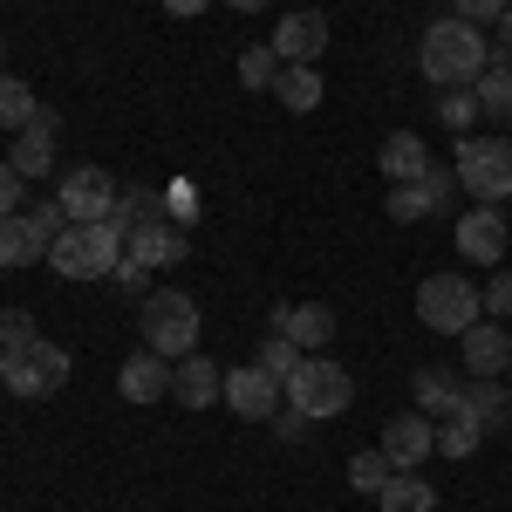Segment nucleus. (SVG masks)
Returning <instances> with one entry per match:
<instances>
[{"mask_svg": "<svg viewBox=\"0 0 512 512\" xmlns=\"http://www.w3.org/2000/svg\"><path fill=\"white\" fill-rule=\"evenodd\" d=\"M417 69H424L437 89H472V82L492 69V41H485V28L444 14V21H431V35L417 41Z\"/></svg>", "mask_w": 512, "mask_h": 512, "instance_id": "obj_1", "label": "nucleus"}, {"mask_svg": "<svg viewBox=\"0 0 512 512\" xmlns=\"http://www.w3.org/2000/svg\"><path fill=\"white\" fill-rule=\"evenodd\" d=\"M123 260V226L117 219H89V226H69V233L48 246V267L62 280H110Z\"/></svg>", "mask_w": 512, "mask_h": 512, "instance_id": "obj_2", "label": "nucleus"}, {"mask_svg": "<svg viewBox=\"0 0 512 512\" xmlns=\"http://www.w3.org/2000/svg\"><path fill=\"white\" fill-rule=\"evenodd\" d=\"M280 390H287V410H301L308 424H321V417H342L349 410V369L342 362H328V355H301L287 376H280Z\"/></svg>", "mask_w": 512, "mask_h": 512, "instance_id": "obj_3", "label": "nucleus"}, {"mask_svg": "<svg viewBox=\"0 0 512 512\" xmlns=\"http://www.w3.org/2000/svg\"><path fill=\"white\" fill-rule=\"evenodd\" d=\"M137 328H144V349L185 362V355L198 349V301H192V294H178V287H158V294H144Z\"/></svg>", "mask_w": 512, "mask_h": 512, "instance_id": "obj_4", "label": "nucleus"}, {"mask_svg": "<svg viewBox=\"0 0 512 512\" xmlns=\"http://www.w3.org/2000/svg\"><path fill=\"white\" fill-rule=\"evenodd\" d=\"M417 321L431 335H465L472 321H485V287H472L465 274H431L417 287Z\"/></svg>", "mask_w": 512, "mask_h": 512, "instance_id": "obj_5", "label": "nucleus"}, {"mask_svg": "<svg viewBox=\"0 0 512 512\" xmlns=\"http://www.w3.org/2000/svg\"><path fill=\"white\" fill-rule=\"evenodd\" d=\"M458 185L478 205H499L512 198V137H458Z\"/></svg>", "mask_w": 512, "mask_h": 512, "instance_id": "obj_6", "label": "nucleus"}, {"mask_svg": "<svg viewBox=\"0 0 512 512\" xmlns=\"http://www.w3.org/2000/svg\"><path fill=\"white\" fill-rule=\"evenodd\" d=\"M69 383V349H55V342H28V349H14L7 355V376H0V390H14V396H28V403H41V396H55Z\"/></svg>", "mask_w": 512, "mask_h": 512, "instance_id": "obj_7", "label": "nucleus"}, {"mask_svg": "<svg viewBox=\"0 0 512 512\" xmlns=\"http://www.w3.org/2000/svg\"><path fill=\"white\" fill-rule=\"evenodd\" d=\"M226 403H233V417H246V424H274L287 390H280L274 369L246 362V369H226Z\"/></svg>", "mask_w": 512, "mask_h": 512, "instance_id": "obj_8", "label": "nucleus"}, {"mask_svg": "<svg viewBox=\"0 0 512 512\" xmlns=\"http://www.w3.org/2000/svg\"><path fill=\"white\" fill-rule=\"evenodd\" d=\"M55 198H62L69 226H89V219H110V212H117V185H110V171H96V164H76V171L55 185Z\"/></svg>", "mask_w": 512, "mask_h": 512, "instance_id": "obj_9", "label": "nucleus"}, {"mask_svg": "<svg viewBox=\"0 0 512 512\" xmlns=\"http://www.w3.org/2000/svg\"><path fill=\"white\" fill-rule=\"evenodd\" d=\"M376 451L390 458L396 472H417V465L437 451V417H424V410H396L390 424H383V444H376Z\"/></svg>", "mask_w": 512, "mask_h": 512, "instance_id": "obj_10", "label": "nucleus"}, {"mask_svg": "<svg viewBox=\"0 0 512 512\" xmlns=\"http://www.w3.org/2000/svg\"><path fill=\"white\" fill-rule=\"evenodd\" d=\"M458 260L506 267V212H499V205H472V212H458Z\"/></svg>", "mask_w": 512, "mask_h": 512, "instance_id": "obj_11", "label": "nucleus"}, {"mask_svg": "<svg viewBox=\"0 0 512 512\" xmlns=\"http://www.w3.org/2000/svg\"><path fill=\"white\" fill-rule=\"evenodd\" d=\"M171 355L158 349H137V355H123V369H117V396L123 403H164L171 396Z\"/></svg>", "mask_w": 512, "mask_h": 512, "instance_id": "obj_12", "label": "nucleus"}, {"mask_svg": "<svg viewBox=\"0 0 512 512\" xmlns=\"http://www.w3.org/2000/svg\"><path fill=\"white\" fill-rule=\"evenodd\" d=\"M321 48H328V14H315V7L280 14V28H274V55L280 62H308V69H315Z\"/></svg>", "mask_w": 512, "mask_h": 512, "instance_id": "obj_13", "label": "nucleus"}, {"mask_svg": "<svg viewBox=\"0 0 512 512\" xmlns=\"http://www.w3.org/2000/svg\"><path fill=\"white\" fill-rule=\"evenodd\" d=\"M171 396L185 403V410H212V403H226V369L212 362V355H185L178 369H171Z\"/></svg>", "mask_w": 512, "mask_h": 512, "instance_id": "obj_14", "label": "nucleus"}, {"mask_svg": "<svg viewBox=\"0 0 512 512\" xmlns=\"http://www.w3.org/2000/svg\"><path fill=\"white\" fill-rule=\"evenodd\" d=\"M274 328L294 342L301 355H321L335 342V308L328 301H301V308H274Z\"/></svg>", "mask_w": 512, "mask_h": 512, "instance_id": "obj_15", "label": "nucleus"}, {"mask_svg": "<svg viewBox=\"0 0 512 512\" xmlns=\"http://www.w3.org/2000/svg\"><path fill=\"white\" fill-rule=\"evenodd\" d=\"M123 260H137V267H178L185 260V226H171V219L130 226L123 233Z\"/></svg>", "mask_w": 512, "mask_h": 512, "instance_id": "obj_16", "label": "nucleus"}, {"mask_svg": "<svg viewBox=\"0 0 512 512\" xmlns=\"http://www.w3.org/2000/svg\"><path fill=\"white\" fill-rule=\"evenodd\" d=\"M458 349H465V369H472V376H506L512 369V328L472 321V328L458 335Z\"/></svg>", "mask_w": 512, "mask_h": 512, "instance_id": "obj_17", "label": "nucleus"}, {"mask_svg": "<svg viewBox=\"0 0 512 512\" xmlns=\"http://www.w3.org/2000/svg\"><path fill=\"white\" fill-rule=\"evenodd\" d=\"M55 130H62V117H55V110H35V123L14 137V158H7V164H14L21 178H41V171H55Z\"/></svg>", "mask_w": 512, "mask_h": 512, "instance_id": "obj_18", "label": "nucleus"}, {"mask_svg": "<svg viewBox=\"0 0 512 512\" xmlns=\"http://www.w3.org/2000/svg\"><path fill=\"white\" fill-rule=\"evenodd\" d=\"M376 164H383V178H390V185H417V178L431 171V151H424V137L396 130V137H383V151H376Z\"/></svg>", "mask_w": 512, "mask_h": 512, "instance_id": "obj_19", "label": "nucleus"}, {"mask_svg": "<svg viewBox=\"0 0 512 512\" xmlns=\"http://www.w3.org/2000/svg\"><path fill=\"white\" fill-rule=\"evenodd\" d=\"M465 410L478 417V431H512V396L499 390V376H472L465 383Z\"/></svg>", "mask_w": 512, "mask_h": 512, "instance_id": "obj_20", "label": "nucleus"}, {"mask_svg": "<svg viewBox=\"0 0 512 512\" xmlns=\"http://www.w3.org/2000/svg\"><path fill=\"white\" fill-rule=\"evenodd\" d=\"M35 260H48V239L35 233V219L28 212L0 219V267H35Z\"/></svg>", "mask_w": 512, "mask_h": 512, "instance_id": "obj_21", "label": "nucleus"}, {"mask_svg": "<svg viewBox=\"0 0 512 512\" xmlns=\"http://www.w3.org/2000/svg\"><path fill=\"white\" fill-rule=\"evenodd\" d=\"M274 96L287 103V110H294V117H308V110H321V96H328V89H321V76L308 69V62H280Z\"/></svg>", "mask_w": 512, "mask_h": 512, "instance_id": "obj_22", "label": "nucleus"}, {"mask_svg": "<svg viewBox=\"0 0 512 512\" xmlns=\"http://www.w3.org/2000/svg\"><path fill=\"white\" fill-rule=\"evenodd\" d=\"M458 403H465L458 369H417V410H424V417H451Z\"/></svg>", "mask_w": 512, "mask_h": 512, "instance_id": "obj_23", "label": "nucleus"}, {"mask_svg": "<svg viewBox=\"0 0 512 512\" xmlns=\"http://www.w3.org/2000/svg\"><path fill=\"white\" fill-rule=\"evenodd\" d=\"M472 96H478V117L485 123H512V62H492L472 82Z\"/></svg>", "mask_w": 512, "mask_h": 512, "instance_id": "obj_24", "label": "nucleus"}, {"mask_svg": "<svg viewBox=\"0 0 512 512\" xmlns=\"http://www.w3.org/2000/svg\"><path fill=\"white\" fill-rule=\"evenodd\" d=\"M478 444H485V431H478V417L465 410V403H458L451 417H437V451H444L451 465H458V458H472Z\"/></svg>", "mask_w": 512, "mask_h": 512, "instance_id": "obj_25", "label": "nucleus"}, {"mask_svg": "<svg viewBox=\"0 0 512 512\" xmlns=\"http://www.w3.org/2000/svg\"><path fill=\"white\" fill-rule=\"evenodd\" d=\"M376 506H383V512H437V492L417 472H396L390 485L376 492Z\"/></svg>", "mask_w": 512, "mask_h": 512, "instance_id": "obj_26", "label": "nucleus"}, {"mask_svg": "<svg viewBox=\"0 0 512 512\" xmlns=\"http://www.w3.org/2000/svg\"><path fill=\"white\" fill-rule=\"evenodd\" d=\"M35 89H28V82L21 76H0V130H14V137H21V130H28V123H35Z\"/></svg>", "mask_w": 512, "mask_h": 512, "instance_id": "obj_27", "label": "nucleus"}, {"mask_svg": "<svg viewBox=\"0 0 512 512\" xmlns=\"http://www.w3.org/2000/svg\"><path fill=\"white\" fill-rule=\"evenodd\" d=\"M274 76H280V55H274V41H253V48H239V82H246V89L274 96Z\"/></svg>", "mask_w": 512, "mask_h": 512, "instance_id": "obj_28", "label": "nucleus"}, {"mask_svg": "<svg viewBox=\"0 0 512 512\" xmlns=\"http://www.w3.org/2000/svg\"><path fill=\"white\" fill-rule=\"evenodd\" d=\"M110 219L130 233V226H151V219H171V212H164V192H158V185H137L130 198H117V212H110Z\"/></svg>", "mask_w": 512, "mask_h": 512, "instance_id": "obj_29", "label": "nucleus"}, {"mask_svg": "<svg viewBox=\"0 0 512 512\" xmlns=\"http://www.w3.org/2000/svg\"><path fill=\"white\" fill-rule=\"evenodd\" d=\"M390 478H396V465L383 458V451H355V458H349V485H355V492H369V499H376Z\"/></svg>", "mask_w": 512, "mask_h": 512, "instance_id": "obj_30", "label": "nucleus"}, {"mask_svg": "<svg viewBox=\"0 0 512 512\" xmlns=\"http://www.w3.org/2000/svg\"><path fill=\"white\" fill-rule=\"evenodd\" d=\"M383 212H390L396 226H417V219H431L437 205H431V192H424V185H390V205H383Z\"/></svg>", "mask_w": 512, "mask_h": 512, "instance_id": "obj_31", "label": "nucleus"}, {"mask_svg": "<svg viewBox=\"0 0 512 512\" xmlns=\"http://www.w3.org/2000/svg\"><path fill=\"white\" fill-rule=\"evenodd\" d=\"M417 185L431 192V205H437V212H451V205H458V192H465V185H458V164H437V158H431V171H424Z\"/></svg>", "mask_w": 512, "mask_h": 512, "instance_id": "obj_32", "label": "nucleus"}, {"mask_svg": "<svg viewBox=\"0 0 512 512\" xmlns=\"http://www.w3.org/2000/svg\"><path fill=\"white\" fill-rule=\"evenodd\" d=\"M28 342H35V315L28 308H0V355L28 349Z\"/></svg>", "mask_w": 512, "mask_h": 512, "instance_id": "obj_33", "label": "nucleus"}, {"mask_svg": "<svg viewBox=\"0 0 512 512\" xmlns=\"http://www.w3.org/2000/svg\"><path fill=\"white\" fill-rule=\"evenodd\" d=\"M437 117H444V130H472V123H478V96H472V89L437 96Z\"/></svg>", "mask_w": 512, "mask_h": 512, "instance_id": "obj_34", "label": "nucleus"}, {"mask_svg": "<svg viewBox=\"0 0 512 512\" xmlns=\"http://www.w3.org/2000/svg\"><path fill=\"white\" fill-rule=\"evenodd\" d=\"M253 362H260V369H274V376H287V369H294V362H301V349H294V342H287V335H267V342H260V355H253Z\"/></svg>", "mask_w": 512, "mask_h": 512, "instance_id": "obj_35", "label": "nucleus"}, {"mask_svg": "<svg viewBox=\"0 0 512 512\" xmlns=\"http://www.w3.org/2000/svg\"><path fill=\"white\" fill-rule=\"evenodd\" d=\"M28 219H35V233L48 239V246L69 233V212H62V198H41V205H28Z\"/></svg>", "mask_w": 512, "mask_h": 512, "instance_id": "obj_36", "label": "nucleus"}, {"mask_svg": "<svg viewBox=\"0 0 512 512\" xmlns=\"http://www.w3.org/2000/svg\"><path fill=\"white\" fill-rule=\"evenodd\" d=\"M164 212H171V226H192L198 219V192L178 178V185H164Z\"/></svg>", "mask_w": 512, "mask_h": 512, "instance_id": "obj_37", "label": "nucleus"}, {"mask_svg": "<svg viewBox=\"0 0 512 512\" xmlns=\"http://www.w3.org/2000/svg\"><path fill=\"white\" fill-rule=\"evenodd\" d=\"M485 315H512V267H492V280H485Z\"/></svg>", "mask_w": 512, "mask_h": 512, "instance_id": "obj_38", "label": "nucleus"}, {"mask_svg": "<svg viewBox=\"0 0 512 512\" xmlns=\"http://www.w3.org/2000/svg\"><path fill=\"white\" fill-rule=\"evenodd\" d=\"M21 185H28V178H21L14 164H0V219H14V212L28 205V198H21Z\"/></svg>", "mask_w": 512, "mask_h": 512, "instance_id": "obj_39", "label": "nucleus"}, {"mask_svg": "<svg viewBox=\"0 0 512 512\" xmlns=\"http://www.w3.org/2000/svg\"><path fill=\"white\" fill-rule=\"evenodd\" d=\"M506 7H512V0H458V21H472V28H492Z\"/></svg>", "mask_w": 512, "mask_h": 512, "instance_id": "obj_40", "label": "nucleus"}, {"mask_svg": "<svg viewBox=\"0 0 512 512\" xmlns=\"http://www.w3.org/2000/svg\"><path fill=\"white\" fill-rule=\"evenodd\" d=\"M144 274H151V267H137V260H117V274H110V280H117L123 294H144Z\"/></svg>", "mask_w": 512, "mask_h": 512, "instance_id": "obj_41", "label": "nucleus"}, {"mask_svg": "<svg viewBox=\"0 0 512 512\" xmlns=\"http://www.w3.org/2000/svg\"><path fill=\"white\" fill-rule=\"evenodd\" d=\"M274 431H280V437H301V431H308V417H301V410H287V403H280V417H274Z\"/></svg>", "mask_w": 512, "mask_h": 512, "instance_id": "obj_42", "label": "nucleus"}, {"mask_svg": "<svg viewBox=\"0 0 512 512\" xmlns=\"http://www.w3.org/2000/svg\"><path fill=\"white\" fill-rule=\"evenodd\" d=\"M205 7H212V0H164V14H171V21H192V14H205Z\"/></svg>", "mask_w": 512, "mask_h": 512, "instance_id": "obj_43", "label": "nucleus"}, {"mask_svg": "<svg viewBox=\"0 0 512 512\" xmlns=\"http://www.w3.org/2000/svg\"><path fill=\"white\" fill-rule=\"evenodd\" d=\"M492 48H499V55H512V7L492 21Z\"/></svg>", "mask_w": 512, "mask_h": 512, "instance_id": "obj_44", "label": "nucleus"}, {"mask_svg": "<svg viewBox=\"0 0 512 512\" xmlns=\"http://www.w3.org/2000/svg\"><path fill=\"white\" fill-rule=\"evenodd\" d=\"M219 7H233V14H260L267 0H219Z\"/></svg>", "mask_w": 512, "mask_h": 512, "instance_id": "obj_45", "label": "nucleus"}, {"mask_svg": "<svg viewBox=\"0 0 512 512\" xmlns=\"http://www.w3.org/2000/svg\"><path fill=\"white\" fill-rule=\"evenodd\" d=\"M0 376H7V355H0Z\"/></svg>", "mask_w": 512, "mask_h": 512, "instance_id": "obj_46", "label": "nucleus"}, {"mask_svg": "<svg viewBox=\"0 0 512 512\" xmlns=\"http://www.w3.org/2000/svg\"><path fill=\"white\" fill-rule=\"evenodd\" d=\"M0 48H7V41H0Z\"/></svg>", "mask_w": 512, "mask_h": 512, "instance_id": "obj_47", "label": "nucleus"}, {"mask_svg": "<svg viewBox=\"0 0 512 512\" xmlns=\"http://www.w3.org/2000/svg\"><path fill=\"white\" fill-rule=\"evenodd\" d=\"M506 376H512V369H506Z\"/></svg>", "mask_w": 512, "mask_h": 512, "instance_id": "obj_48", "label": "nucleus"}]
</instances>
